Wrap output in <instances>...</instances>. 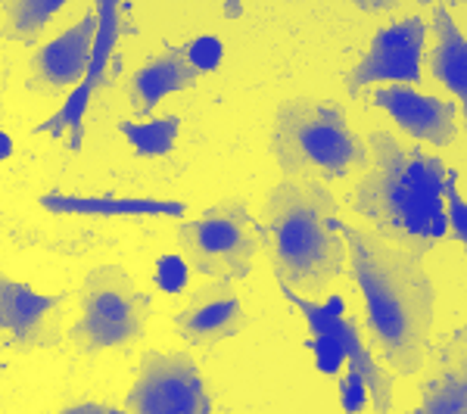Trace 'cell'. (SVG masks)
Instances as JSON below:
<instances>
[{
    "instance_id": "6da1fadb",
    "label": "cell",
    "mask_w": 467,
    "mask_h": 414,
    "mask_svg": "<svg viewBox=\"0 0 467 414\" xmlns=\"http://www.w3.org/2000/svg\"><path fill=\"white\" fill-rule=\"evenodd\" d=\"M349 268L365 296V325L374 349L396 374H418L431 349L433 284L424 255L389 243L356 224H340Z\"/></svg>"
},
{
    "instance_id": "7a4b0ae2",
    "label": "cell",
    "mask_w": 467,
    "mask_h": 414,
    "mask_svg": "<svg viewBox=\"0 0 467 414\" xmlns=\"http://www.w3.org/2000/svg\"><path fill=\"white\" fill-rule=\"evenodd\" d=\"M368 156L352 209L374 224V234L424 255L449 234L446 184L451 169L440 156L402 144L389 131H371Z\"/></svg>"
},
{
    "instance_id": "3957f363",
    "label": "cell",
    "mask_w": 467,
    "mask_h": 414,
    "mask_svg": "<svg viewBox=\"0 0 467 414\" xmlns=\"http://www.w3.org/2000/svg\"><path fill=\"white\" fill-rule=\"evenodd\" d=\"M334 193L324 181L284 178L268 193L265 250L275 262V277L293 287L299 296H321L349 259V246L340 231Z\"/></svg>"
},
{
    "instance_id": "277c9868",
    "label": "cell",
    "mask_w": 467,
    "mask_h": 414,
    "mask_svg": "<svg viewBox=\"0 0 467 414\" xmlns=\"http://www.w3.org/2000/svg\"><path fill=\"white\" fill-rule=\"evenodd\" d=\"M271 153L287 178L334 181L368 165V144L352 131L346 109L308 97L284 100L275 112Z\"/></svg>"
},
{
    "instance_id": "5b68a950",
    "label": "cell",
    "mask_w": 467,
    "mask_h": 414,
    "mask_svg": "<svg viewBox=\"0 0 467 414\" xmlns=\"http://www.w3.org/2000/svg\"><path fill=\"white\" fill-rule=\"evenodd\" d=\"M153 303L134 287L122 265H100L85 274L81 287V318L69 330V343L85 356L138 343L147 334Z\"/></svg>"
},
{
    "instance_id": "8992f818",
    "label": "cell",
    "mask_w": 467,
    "mask_h": 414,
    "mask_svg": "<svg viewBox=\"0 0 467 414\" xmlns=\"http://www.w3.org/2000/svg\"><path fill=\"white\" fill-rule=\"evenodd\" d=\"M178 243L191 268L209 281H244L255 253L265 246V231L255 222L244 197L209 206L200 218L178 224Z\"/></svg>"
},
{
    "instance_id": "52a82bcc",
    "label": "cell",
    "mask_w": 467,
    "mask_h": 414,
    "mask_svg": "<svg viewBox=\"0 0 467 414\" xmlns=\"http://www.w3.org/2000/svg\"><path fill=\"white\" fill-rule=\"evenodd\" d=\"M131 414H209L206 383L187 352H144L140 371L128 393Z\"/></svg>"
},
{
    "instance_id": "ba28073f",
    "label": "cell",
    "mask_w": 467,
    "mask_h": 414,
    "mask_svg": "<svg viewBox=\"0 0 467 414\" xmlns=\"http://www.w3.org/2000/svg\"><path fill=\"white\" fill-rule=\"evenodd\" d=\"M277 287H281L284 299H287V303L306 318L312 336H334V340L343 346L346 356H349V367L358 371L361 378H365L368 389H371L374 414L393 411V374H387V367L371 356V349H368L365 340H361L358 327L346 318L343 296H327L324 303H315V299L299 296V293L287 287L284 281H277Z\"/></svg>"
},
{
    "instance_id": "9c48e42d",
    "label": "cell",
    "mask_w": 467,
    "mask_h": 414,
    "mask_svg": "<svg viewBox=\"0 0 467 414\" xmlns=\"http://www.w3.org/2000/svg\"><path fill=\"white\" fill-rule=\"evenodd\" d=\"M424 37H427V22L420 16L399 19L393 26H383L374 35L368 54L361 57V63L346 75V90L352 97H358L365 88L371 85H420V63H424Z\"/></svg>"
},
{
    "instance_id": "30bf717a",
    "label": "cell",
    "mask_w": 467,
    "mask_h": 414,
    "mask_svg": "<svg viewBox=\"0 0 467 414\" xmlns=\"http://www.w3.org/2000/svg\"><path fill=\"white\" fill-rule=\"evenodd\" d=\"M97 19H100V28H97V44H94V59H90V69L81 78V85L69 90V97L63 100L54 116L44 119L41 125L35 128V134H50V138H63L69 134V147L81 150V138H85V116L88 107L94 100V94L107 85V75H109V63L112 54H116V44L119 35H122V4L116 0H107V4L94 6Z\"/></svg>"
},
{
    "instance_id": "8fae6325",
    "label": "cell",
    "mask_w": 467,
    "mask_h": 414,
    "mask_svg": "<svg viewBox=\"0 0 467 414\" xmlns=\"http://www.w3.org/2000/svg\"><path fill=\"white\" fill-rule=\"evenodd\" d=\"M97 10H88L75 26L57 35L50 44H44L37 54L28 59V90H75L90 69L97 44Z\"/></svg>"
},
{
    "instance_id": "7c38bea8",
    "label": "cell",
    "mask_w": 467,
    "mask_h": 414,
    "mask_svg": "<svg viewBox=\"0 0 467 414\" xmlns=\"http://www.w3.org/2000/svg\"><path fill=\"white\" fill-rule=\"evenodd\" d=\"M371 103L387 109L393 122L418 144L449 147L458 134V103L442 97H427L409 85H387L371 94Z\"/></svg>"
},
{
    "instance_id": "4fadbf2b",
    "label": "cell",
    "mask_w": 467,
    "mask_h": 414,
    "mask_svg": "<svg viewBox=\"0 0 467 414\" xmlns=\"http://www.w3.org/2000/svg\"><path fill=\"white\" fill-rule=\"evenodd\" d=\"M250 318L231 281H209L175 315V334L187 346H215L244 334Z\"/></svg>"
},
{
    "instance_id": "5bb4252c",
    "label": "cell",
    "mask_w": 467,
    "mask_h": 414,
    "mask_svg": "<svg viewBox=\"0 0 467 414\" xmlns=\"http://www.w3.org/2000/svg\"><path fill=\"white\" fill-rule=\"evenodd\" d=\"M63 299L66 293L44 296V293H35L13 277H4L0 281V327L6 334V349L28 352L41 349V346H54L59 336L50 330L47 315L57 305H63Z\"/></svg>"
},
{
    "instance_id": "9a60e30c",
    "label": "cell",
    "mask_w": 467,
    "mask_h": 414,
    "mask_svg": "<svg viewBox=\"0 0 467 414\" xmlns=\"http://www.w3.org/2000/svg\"><path fill=\"white\" fill-rule=\"evenodd\" d=\"M200 72L191 66L184 47H165L162 54H156L147 66H140L131 75V85H128V103L131 112L138 116V122L153 116V109L160 107V100L181 90H191L197 85Z\"/></svg>"
},
{
    "instance_id": "2e32d148",
    "label": "cell",
    "mask_w": 467,
    "mask_h": 414,
    "mask_svg": "<svg viewBox=\"0 0 467 414\" xmlns=\"http://www.w3.org/2000/svg\"><path fill=\"white\" fill-rule=\"evenodd\" d=\"M411 414H467V321L436 352V365Z\"/></svg>"
},
{
    "instance_id": "e0dca14e",
    "label": "cell",
    "mask_w": 467,
    "mask_h": 414,
    "mask_svg": "<svg viewBox=\"0 0 467 414\" xmlns=\"http://www.w3.org/2000/svg\"><path fill=\"white\" fill-rule=\"evenodd\" d=\"M433 47L427 54L433 78L455 97L462 107V125L467 131V37L462 28L455 26V16L446 4H436L433 13Z\"/></svg>"
},
{
    "instance_id": "ac0fdd59",
    "label": "cell",
    "mask_w": 467,
    "mask_h": 414,
    "mask_svg": "<svg viewBox=\"0 0 467 414\" xmlns=\"http://www.w3.org/2000/svg\"><path fill=\"white\" fill-rule=\"evenodd\" d=\"M44 209L54 215H90V218H184L187 206L181 200H153V197H78V193H44Z\"/></svg>"
},
{
    "instance_id": "d6986e66",
    "label": "cell",
    "mask_w": 467,
    "mask_h": 414,
    "mask_svg": "<svg viewBox=\"0 0 467 414\" xmlns=\"http://www.w3.org/2000/svg\"><path fill=\"white\" fill-rule=\"evenodd\" d=\"M66 6V0H6L4 35L19 44H37L50 19Z\"/></svg>"
},
{
    "instance_id": "ffe728a7",
    "label": "cell",
    "mask_w": 467,
    "mask_h": 414,
    "mask_svg": "<svg viewBox=\"0 0 467 414\" xmlns=\"http://www.w3.org/2000/svg\"><path fill=\"white\" fill-rule=\"evenodd\" d=\"M122 138L131 144L138 156H169L175 150V140L181 134V119L178 116H162L150 119V122H119Z\"/></svg>"
},
{
    "instance_id": "44dd1931",
    "label": "cell",
    "mask_w": 467,
    "mask_h": 414,
    "mask_svg": "<svg viewBox=\"0 0 467 414\" xmlns=\"http://www.w3.org/2000/svg\"><path fill=\"white\" fill-rule=\"evenodd\" d=\"M306 346L312 349L315 367H318L321 374H327V378H334V380L343 378V371L349 367V356H346V349L334 336H312Z\"/></svg>"
},
{
    "instance_id": "7402d4cb",
    "label": "cell",
    "mask_w": 467,
    "mask_h": 414,
    "mask_svg": "<svg viewBox=\"0 0 467 414\" xmlns=\"http://www.w3.org/2000/svg\"><path fill=\"white\" fill-rule=\"evenodd\" d=\"M187 281H191V262H184L181 255H160V259H156L153 284L162 293L178 296V293L187 290Z\"/></svg>"
},
{
    "instance_id": "603a6c76",
    "label": "cell",
    "mask_w": 467,
    "mask_h": 414,
    "mask_svg": "<svg viewBox=\"0 0 467 414\" xmlns=\"http://www.w3.org/2000/svg\"><path fill=\"white\" fill-rule=\"evenodd\" d=\"M184 50H187V59H191V66L200 75L215 72L218 66H222V59H224V44H222V37H215V35L193 37L191 44H184Z\"/></svg>"
},
{
    "instance_id": "cb8c5ba5",
    "label": "cell",
    "mask_w": 467,
    "mask_h": 414,
    "mask_svg": "<svg viewBox=\"0 0 467 414\" xmlns=\"http://www.w3.org/2000/svg\"><path fill=\"white\" fill-rule=\"evenodd\" d=\"M446 212H449V231L458 237V243L467 250V200L462 197V187H458V171H449Z\"/></svg>"
},
{
    "instance_id": "d4e9b609",
    "label": "cell",
    "mask_w": 467,
    "mask_h": 414,
    "mask_svg": "<svg viewBox=\"0 0 467 414\" xmlns=\"http://www.w3.org/2000/svg\"><path fill=\"white\" fill-rule=\"evenodd\" d=\"M337 383H340V405H343L346 414H361L368 409V402H371V389H368V383L358 371L346 367V374Z\"/></svg>"
},
{
    "instance_id": "484cf974",
    "label": "cell",
    "mask_w": 467,
    "mask_h": 414,
    "mask_svg": "<svg viewBox=\"0 0 467 414\" xmlns=\"http://www.w3.org/2000/svg\"><path fill=\"white\" fill-rule=\"evenodd\" d=\"M57 414H125V411L112 409V405H100V402H78V405H69V409H63Z\"/></svg>"
},
{
    "instance_id": "4316f807",
    "label": "cell",
    "mask_w": 467,
    "mask_h": 414,
    "mask_svg": "<svg viewBox=\"0 0 467 414\" xmlns=\"http://www.w3.org/2000/svg\"><path fill=\"white\" fill-rule=\"evenodd\" d=\"M13 156V138L6 131H0V160H10Z\"/></svg>"
},
{
    "instance_id": "83f0119b",
    "label": "cell",
    "mask_w": 467,
    "mask_h": 414,
    "mask_svg": "<svg viewBox=\"0 0 467 414\" xmlns=\"http://www.w3.org/2000/svg\"><path fill=\"white\" fill-rule=\"evenodd\" d=\"M240 13H244V6H240V4H228V6H224V16H228V19L240 16Z\"/></svg>"
}]
</instances>
